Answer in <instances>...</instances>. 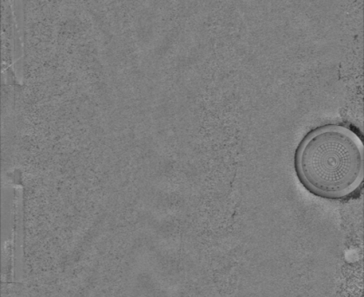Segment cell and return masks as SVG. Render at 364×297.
<instances>
[{
    "instance_id": "obj_1",
    "label": "cell",
    "mask_w": 364,
    "mask_h": 297,
    "mask_svg": "<svg viewBox=\"0 0 364 297\" xmlns=\"http://www.w3.org/2000/svg\"><path fill=\"white\" fill-rule=\"evenodd\" d=\"M294 171L305 190L327 200H343L361 189L363 142L346 125L327 124L312 129L294 153Z\"/></svg>"
}]
</instances>
